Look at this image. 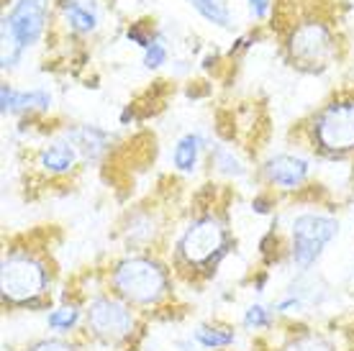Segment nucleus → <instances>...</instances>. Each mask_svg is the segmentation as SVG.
I'll use <instances>...</instances> for the list:
<instances>
[{
  "mask_svg": "<svg viewBox=\"0 0 354 351\" xmlns=\"http://www.w3.org/2000/svg\"><path fill=\"white\" fill-rule=\"evenodd\" d=\"M82 318H85V310L77 303H64V305H57L46 313V328L62 336L72 334L80 325Z\"/></svg>",
  "mask_w": 354,
  "mask_h": 351,
  "instance_id": "obj_14",
  "label": "nucleus"
},
{
  "mask_svg": "<svg viewBox=\"0 0 354 351\" xmlns=\"http://www.w3.org/2000/svg\"><path fill=\"white\" fill-rule=\"evenodd\" d=\"M339 220L326 213H301L290 223V262L308 272L319 262L326 246L337 238Z\"/></svg>",
  "mask_w": 354,
  "mask_h": 351,
  "instance_id": "obj_5",
  "label": "nucleus"
},
{
  "mask_svg": "<svg viewBox=\"0 0 354 351\" xmlns=\"http://www.w3.org/2000/svg\"><path fill=\"white\" fill-rule=\"evenodd\" d=\"M252 3V10H254V16H265L267 8H270V0H249Z\"/></svg>",
  "mask_w": 354,
  "mask_h": 351,
  "instance_id": "obj_23",
  "label": "nucleus"
},
{
  "mask_svg": "<svg viewBox=\"0 0 354 351\" xmlns=\"http://www.w3.org/2000/svg\"><path fill=\"white\" fill-rule=\"evenodd\" d=\"M274 307H267L262 305V303H252V305L244 310V318H241V323H244V328L247 331H267V328H272L274 323Z\"/></svg>",
  "mask_w": 354,
  "mask_h": 351,
  "instance_id": "obj_18",
  "label": "nucleus"
},
{
  "mask_svg": "<svg viewBox=\"0 0 354 351\" xmlns=\"http://www.w3.org/2000/svg\"><path fill=\"white\" fill-rule=\"evenodd\" d=\"M80 149L72 141H54L41 149L39 154V167H44L49 175H67L77 167L80 162Z\"/></svg>",
  "mask_w": 354,
  "mask_h": 351,
  "instance_id": "obj_10",
  "label": "nucleus"
},
{
  "mask_svg": "<svg viewBox=\"0 0 354 351\" xmlns=\"http://www.w3.org/2000/svg\"><path fill=\"white\" fill-rule=\"evenodd\" d=\"M201 149H203V139L198 133H185L183 139L177 141L175 154H172V162L180 172H193L198 167V157H201Z\"/></svg>",
  "mask_w": 354,
  "mask_h": 351,
  "instance_id": "obj_15",
  "label": "nucleus"
},
{
  "mask_svg": "<svg viewBox=\"0 0 354 351\" xmlns=\"http://www.w3.org/2000/svg\"><path fill=\"white\" fill-rule=\"evenodd\" d=\"M111 292L131 307H160L172 292L167 267L151 256H126L108 274Z\"/></svg>",
  "mask_w": 354,
  "mask_h": 351,
  "instance_id": "obj_1",
  "label": "nucleus"
},
{
  "mask_svg": "<svg viewBox=\"0 0 354 351\" xmlns=\"http://www.w3.org/2000/svg\"><path fill=\"white\" fill-rule=\"evenodd\" d=\"M46 23L44 0H18L10 16L3 18V67L18 61L26 46L36 44Z\"/></svg>",
  "mask_w": 354,
  "mask_h": 351,
  "instance_id": "obj_6",
  "label": "nucleus"
},
{
  "mask_svg": "<svg viewBox=\"0 0 354 351\" xmlns=\"http://www.w3.org/2000/svg\"><path fill=\"white\" fill-rule=\"evenodd\" d=\"M0 106L3 113H18V111H46L52 106V95L44 90H16L10 85L0 88Z\"/></svg>",
  "mask_w": 354,
  "mask_h": 351,
  "instance_id": "obj_11",
  "label": "nucleus"
},
{
  "mask_svg": "<svg viewBox=\"0 0 354 351\" xmlns=\"http://www.w3.org/2000/svg\"><path fill=\"white\" fill-rule=\"evenodd\" d=\"M52 274L46 264L31 252H8L3 256V269H0V290L3 300L8 305L26 307L34 300L46 298Z\"/></svg>",
  "mask_w": 354,
  "mask_h": 351,
  "instance_id": "obj_3",
  "label": "nucleus"
},
{
  "mask_svg": "<svg viewBox=\"0 0 354 351\" xmlns=\"http://www.w3.org/2000/svg\"><path fill=\"white\" fill-rule=\"evenodd\" d=\"M62 8H64L67 21H70V26L75 28V31L88 34V31L95 28V10L93 8H85V6H80L77 0H64Z\"/></svg>",
  "mask_w": 354,
  "mask_h": 351,
  "instance_id": "obj_17",
  "label": "nucleus"
},
{
  "mask_svg": "<svg viewBox=\"0 0 354 351\" xmlns=\"http://www.w3.org/2000/svg\"><path fill=\"white\" fill-rule=\"evenodd\" d=\"M195 346H201L205 351H223L231 349L236 343V331L234 328H226V325H211V323H201L195 325V331L190 334Z\"/></svg>",
  "mask_w": 354,
  "mask_h": 351,
  "instance_id": "obj_12",
  "label": "nucleus"
},
{
  "mask_svg": "<svg viewBox=\"0 0 354 351\" xmlns=\"http://www.w3.org/2000/svg\"><path fill=\"white\" fill-rule=\"evenodd\" d=\"M213 164L221 169V172H226V175H244V167H241L239 162L234 159V154H231L229 149H218L216 151V157H213Z\"/></svg>",
  "mask_w": 354,
  "mask_h": 351,
  "instance_id": "obj_20",
  "label": "nucleus"
},
{
  "mask_svg": "<svg viewBox=\"0 0 354 351\" xmlns=\"http://www.w3.org/2000/svg\"><path fill=\"white\" fill-rule=\"evenodd\" d=\"M310 172V164L303 157H292V154H277L265 164L267 182L280 187V190H295L306 182Z\"/></svg>",
  "mask_w": 354,
  "mask_h": 351,
  "instance_id": "obj_9",
  "label": "nucleus"
},
{
  "mask_svg": "<svg viewBox=\"0 0 354 351\" xmlns=\"http://www.w3.org/2000/svg\"><path fill=\"white\" fill-rule=\"evenodd\" d=\"M165 59H167L165 46L157 44V41H151V44L147 46V54H144V64H147L149 70H157V67H162V64H165Z\"/></svg>",
  "mask_w": 354,
  "mask_h": 351,
  "instance_id": "obj_22",
  "label": "nucleus"
},
{
  "mask_svg": "<svg viewBox=\"0 0 354 351\" xmlns=\"http://www.w3.org/2000/svg\"><path fill=\"white\" fill-rule=\"evenodd\" d=\"M288 49H290L292 61H298V67H303V70L326 67L337 52L331 31L319 21H306V23L292 28Z\"/></svg>",
  "mask_w": 354,
  "mask_h": 351,
  "instance_id": "obj_8",
  "label": "nucleus"
},
{
  "mask_svg": "<svg viewBox=\"0 0 354 351\" xmlns=\"http://www.w3.org/2000/svg\"><path fill=\"white\" fill-rule=\"evenodd\" d=\"M277 351H337V346L331 343V339H328V336L306 328V331L292 334Z\"/></svg>",
  "mask_w": 354,
  "mask_h": 351,
  "instance_id": "obj_16",
  "label": "nucleus"
},
{
  "mask_svg": "<svg viewBox=\"0 0 354 351\" xmlns=\"http://www.w3.org/2000/svg\"><path fill=\"white\" fill-rule=\"evenodd\" d=\"M313 139L328 154H346L354 149V100L328 103L313 121Z\"/></svg>",
  "mask_w": 354,
  "mask_h": 351,
  "instance_id": "obj_7",
  "label": "nucleus"
},
{
  "mask_svg": "<svg viewBox=\"0 0 354 351\" xmlns=\"http://www.w3.org/2000/svg\"><path fill=\"white\" fill-rule=\"evenodd\" d=\"M26 351H80L75 343L64 341V339H39V341L28 343Z\"/></svg>",
  "mask_w": 354,
  "mask_h": 351,
  "instance_id": "obj_21",
  "label": "nucleus"
},
{
  "mask_svg": "<svg viewBox=\"0 0 354 351\" xmlns=\"http://www.w3.org/2000/svg\"><path fill=\"white\" fill-rule=\"evenodd\" d=\"M229 252V234L221 220L213 216L195 218L177 241V262L187 264L193 272H216V267Z\"/></svg>",
  "mask_w": 354,
  "mask_h": 351,
  "instance_id": "obj_2",
  "label": "nucleus"
},
{
  "mask_svg": "<svg viewBox=\"0 0 354 351\" xmlns=\"http://www.w3.org/2000/svg\"><path fill=\"white\" fill-rule=\"evenodd\" d=\"M67 141H72L80 149L82 157L88 159H97L108 149V133L100 131V129H93V126H80V129L67 131Z\"/></svg>",
  "mask_w": 354,
  "mask_h": 351,
  "instance_id": "obj_13",
  "label": "nucleus"
},
{
  "mask_svg": "<svg viewBox=\"0 0 354 351\" xmlns=\"http://www.w3.org/2000/svg\"><path fill=\"white\" fill-rule=\"evenodd\" d=\"M190 3H193V8L203 18H208L211 23L229 26V8H226V0H190Z\"/></svg>",
  "mask_w": 354,
  "mask_h": 351,
  "instance_id": "obj_19",
  "label": "nucleus"
},
{
  "mask_svg": "<svg viewBox=\"0 0 354 351\" xmlns=\"http://www.w3.org/2000/svg\"><path fill=\"white\" fill-rule=\"evenodd\" d=\"M85 325L93 339L103 343H126L136 331V313L118 295L97 292L85 305Z\"/></svg>",
  "mask_w": 354,
  "mask_h": 351,
  "instance_id": "obj_4",
  "label": "nucleus"
}]
</instances>
